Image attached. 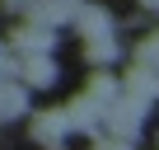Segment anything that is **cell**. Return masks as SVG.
Listing matches in <instances>:
<instances>
[{
  "label": "cell",
  "mask_w": 159,
  "mask_h": 150,
  "mask_svg": "<svg viewBox=\"0 0 159 150\" xmlns=\"http://www.w3.org/2000/svg\"><path fill=\"white\" fill-rule=\"evenodd\" d=\"M89 61H98V66H103V61H117V42H112V38H98V42L89 47Z\"/></svg>",
  "instance_id": "6"
},
{
  "label": "cell",
  "mask_w": 159,
  "mask_h": 150,
  "mask_svg": "<svg viewBox=\"0 0 159 150\" xmlns=\"http://www.w3.org/2000/svg\"><path fill=\"white\" fill-rule=\"evenodd\" d=\"M10 42H14L19 52H28V56H42V52L52 47V33H47V28H19Z\"/></svg>",
  "instance_id": "3"
},
{
  "label": "cell",
  "mask_w": 159,
  "mask_h": 150,
  "mask_svg": "<svg viewBox=\"0 0 159 150\" xmlns=\"http://www.w3.org/2000/svg\"><path fill=\"white\" fill-rule=\"evenodd\" d=\"M24 80H28V85H52V80H56V66H52L47 56H28V61H24Z\"/></svg>",
  "instance_id": "4"
},
{
  "label": "cell",
  "mask_w": 159,
  "mask_h": 150,
  "mask_svg": "<svg viewBox=\"0 0 159 150\" xmlns=\"http://www.w3.org/2000/svg\"><path fill=\"white\" fill-rule=\"evenodd\" d=\"M75 28L84 33V38H108L112 33V14L98 10V5H80L75 10Z\"/></svg>",
  "instance_id": "1"
},
{
  "label": "cell",
  "mask_w": 159,
  "mask_h": 150,
  "mask_svg": "<svg viewBox=\"0 0 159 150\" xmlns=\"http://www.w3.org/2000/svg\"><path fill=\"white\" fill-rule=\"evenodd\" d=\"M94 150H131V145H94Z\"/></svg>",
  "instance_id": "8"
},
{
  "label": "cell",
  "mask_w": 159,
  "mask_h": 150,
  "mask_svg": "<svg viewBox=\"0 0 159 150\" xmlns=\"http://www.w3.org/2000/svg\"><path fill=\"white\" fill-rule=\"evenodd\" d=\"M19 113H24V89H14V85L0 80V122H10Z\"/></svg>",
  "instance_id": "5"
},
{
  "label": "cell",
  "mask_w": 159,
  "mask_h": 150,
  "mask_svg": "<svg viewBox=\"0 0 159 150\" xmlns=\"http://www.w3.org/2000/svg\"><path fill=\"white\" fill-rule=\"evenodd\" d=\"M140 5H145V10H159V0H140Z\"/></svg>",
  "instance_id": "9"
},
{
  "label": "cell",
  "mask_w": 159,
  "mask_h": 150,
  "mask_svg": "<svg viewBox=\"0 0 159 150\" xmlns=\"http://www.w3.org/2000/svg\"><path fill=\"white\" fill-rule=\"evenodd\" d=\"M33 136H38L42 145L56 150L61 136H66V117H61V113H38V117H33Z\"/></svg>",
  "instance_id": "2"
},
{
  "label": "cell",
  "mask_w": 159,
  "mask_h": 150,
  "mask_svg": "<svg viewBox=\"0 0 159 150\" xmlns=\"http://www.w3.org/2000/svg\"><path fill=\"white\" fill-rule=\"evenodd\" d=\"M140 61H154L159 66V38H145L140 42Z\"/></svg>",
  "instance_id": "7"
}]
</instances>
